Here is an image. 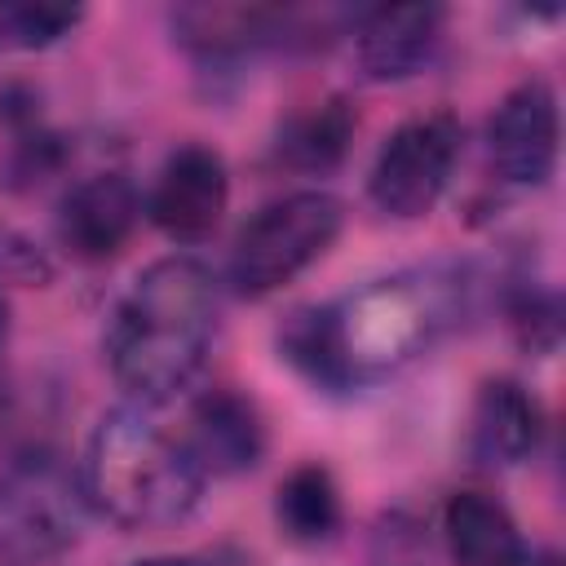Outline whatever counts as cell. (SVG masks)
Returning a JSON list of instances; mask_svg holds the SVG:
<instances>
[{
  "label": "cell",
  "mask_w": 566,
  "mask_h": 566,
  "mask_svg": "<svg viewBox=\"0 0 566 566\" xmlns=\"http://www.w3.org/2000/svg\"><path fill=\"white\" fill-rule=\"evenodd\" d=\"M513 332H517V340H522L526 349L548 354V349L557 345V336H562V305H557V296L526 287V292L513 301Z\"/></svg>",
  "instance_id": "ac0fdd59"
},
{
  "label": "cell",
  "mask_w": 566,
  "mask_h": 566,
  "mask_svg": "<svg viewBox=\"0 0 566 566\" xmlns=\"http://www.w3.org/2000/svg\"><path fill=\"white\" fill-rule=\"evenodd\" d=\"M195 464L208 473H248L265 455V424L261 411L234 389H208L190 407V438H181Z\"/></svg>",
  "instance_id": "8fae6325"
},
{
  "label": "cell",
  "mask_w": 566,
  "mask_h": 566,
  "mask_svg": "<svg viewBox=\"0 0 566 566\" xmlns=\"http://www.w3.org/2000/svg\"><path fill=\"white\" fill-rule=\"evenodd\" d=\"M447 9L438 4H394V9H367L354 22V57L363 80L371 84H398L411 80L442 40Z\"/></svg>",
  "instance_id": "9c48e42d"
},
{
  "label": "cell",
  "mask_w": 566,
  "mask_h": 566,
  "mask_svg": "<svg viewBox=\"0 0 566 566\" xmlns=\"http://www.w3.org/2000/svg\"><path fill=\"white\" fill-rule=\"evenodd\" d=\"M226 199H230V177H226L221 155L208 146H181L159 168V181L146 199V212L168 239L199 243L217 230Z\"/></svg>",
  "instance_id": "ba28073f"
},
{
  "label": "cell",
  "mask_w": 566,
  "mask_h": 566,
  "mask_svg": "<svg viewBox=\"0 0 566 566\" xmlns=\"http://www.w3.org/2000/svg\"><path fill=\"white\" fill-rule=\"evenodd\" d=\"M371 566H429L424 531L402 513L385 517L371 535Z\"/></svg>",
  "instance_id": "d6986e66"
},
{
  "label": "cell",
  "mask_w": 566,
  "mask_h": 566,
  "mask_svg": "<svg viewBox=\"0 0 566 566\" xmlns=\"http://www.w3.org/2000/svg\"><path fill=\"white\" fill-rule=\"evenodd\" d=\"M279 531L292 544H327L340 531V491L323 464L292 469L274 491Z\"/></svg>",
  "instance_id": "2e32d148"
},
{
  "label": "cell",
  "mask_w": 566,
  "mask_h": 566,
  "mask_svg": "<svg viewBox=\"0 0 566 566\" xmlns=\"http://www.w3.org/2000/svg\"><path fill=\"white\" fill-rule=\"evenodd\" d=\"M539 442V407L517 380H486L473 402L469 451L482 469H513Z\"/></svg>",
  "instance_id": "7c38bea8"
},
{
  "label": "cell",
  "mask_w": 566,
  "mask_h": 566,
  "mask_svg": "<svg viewBox=\"0 0 566 566\" xmlns=\"http://www.w3.org/2000/svg\"><path fill=\"white\" fill-rule=\"evenodd\" d=\"M517 566H562V557L553 548H535V553H522Z\"/></svg>",
  "instance_id": "ffe728a7"
},
{
  "label": "cell",
  "mask_w": 566,
  "mask_h": 566,
  "mask_svg": "<svg viewBox=\"0 0 566 566\" xmlns=\"http://www.w3.org/2000/svg\"><path fill=\"white\" fill-rule=\"evenodd\" d=\"M4 323H9V318H4V296H0V340H4Z\"/></svg>",
  "instance_id": "7402d4cb"
},
{
  "label": "cell",
  "mask_w": 566,
  "mask_h": 566,
  "mask_svg": "<svg viewBox=\"0 0 566 566\" xmlns=\"http://www.w3.org/2000/svg\"><path fill=\"white\" fill-rule=\"evenodd\" d=\"M455 159H460V124L451 115L438 111L407 119L385 137L367 177V195L385 217L416 221L442 199Z\"/></svg>",
  "instance_id": "5b68a950"
},
{
  "label": "cell",
  "mask_w": 566,
  "mask_h": 566,
  "mask_svg": "<svg viewBox=\"0 0 566 566\" xmlns=\"http://www.w3.org/2000/svg\"><path fill=\"white\" fill-rule=\"evenodd\" d=\"M349 142H354V111L345 97H327L279 128L274 155L296 172H332L345 159Z\"/></svg>",
  "instance_id": "9a60e30c"
},
{
  "label": "cell",
  "mask_w": 566,
  "mask_h": 566,
  "mask_svg": "<svg viewBox=\"0 0 566 566\" xmlns=\"http://www.w3.org/2000/svg\"><path fill=\"white\" fill-rule=\"evenodd\" d=\"M172 27L203 53H239L270 40H292V13L261 4H190L172 13Z\"/></svg>",
  "instance_id": "5bb4252c"
},
{
  "label": "cell",
  "mask_w": 566,
  "mask_h": 566,
  "mask_svg": "<svg viewBox=\"0 0 566 566\" xmlns=\"http://www.w3.org/2000/svg\"><path fill=\"white\" fill-rule=\"evenodd\" d=\"M469 283L455 265H420L376 279L332 305L292 310L279 354L323 389H349L420 358L464 310Z\"/></svg>",
  "instance_id": "6da1fadb"
},
{
  "label": "cell",
  "mask_w": 566,
  "mask_h": 566,
  "mask_svg": "<svg viewBox=\"0 0 566 566\" xmlns=\"http://www.w3.org/2000/svg\"><path fill=\"white\" fill-rule=\"evenodd\" d=\"M203 469L146 407L106 411L80 460V500L119 531H168L195 513Z\"/></svg>",
  "instance_id": "3957f363"
},
{
  "label": "cell",
  "mask_w": 566,
  "mask_h": 566,
  "mask_svg": "<svg viewBox=\"0 0 566 566\" xmlns=\"http://www.w3.org/2000/svg\"><path fill=\"white\" fill-rule=\"evenodd\" d=\"M491 168L513 186H544L557 168V97L544 80L517 84L486 124Z\"/></svg>",
  "instance_id": "52a82bcc"
},
{
  "label": "cell",
  "mask_w": 566,
  "mask_h": 566,
  "mask_svg": "<svg viewBox=\"0 0 566 566\" xmlns=\"http://www.w3.org/2000/svg\"><path fill=\"white\" fill-rule=\"evenodd\" d=\"M133 566H199V562H190V557H142Z\"/></svg>",
  "instance_id": "44dd1931"
},
{
  "label": "cell",
  "mask_w": 566,
  "mask_h": 566,
  "mask_svg": "<svg viewBox=\"0 0 566 566\" xmlns=\"http://www.w3.org/2000/svg\"><path fill=\"white\" fill-rule=\"evenodd\" d=\"M217 332V279L195 256L150 261L119 296L106 363L133 407L172 402L203 367Z\"/></svg>",
  "instance_id": "7a4b0ae2"
},
{
  "label": "cell",
  "mask_w": 566,
  "mask_h": 566,
  "mask_svg": "<svg viewBox=\"0 0 566 566\" xmlns=\"http://www.w3.org/2000/svg\"><path fill=\"white\" fill-rule=\"evenodd\" d=\"M137 217H142V199L133 181L119 172H93L66 190L57 208V239L71 256L106 261L128 243Z\"/></svg>",
  "instance_id": "30bf717a"
},
{
  "label": "cell",
  "mask_w": 566,
  "mask_h": 566,
  "mask_svg": "<svg viewBox=\"0 0 566 566\" xmlns=\"http://www.w3.org/2000/svg\"><path fill=\"white\" fill-rule=\"evenodd\" d=\"M442 535L455 566H517L526 553L509 509L482 491H455L447 500Z\"/></svg>",
  "instance_id": "4fadbf2b"
},
{
  "label": "cell",
  "mask_w": 566,
  "mask_h": 566,
  "mask_svg": "<svg viewBox=\"0 0 566 566\" xmlns=\"http://www.w3.org/2000/svg\"><path fill=\"white\" fill-rule=\"evenodd\" d=\"M345 208L327 190H296L265 203L234 239L230 283L239 296H270L314 265L340 234Z\"/></svg>",
  "instance_id": "277c9868"
},
{
  "label": "cell",
  "mask_w": 566,
  "mask_h": 566,
  "mask_svg": "<svg viewBox=\"0 0 566 566\" xmlns=\"http://www.w3.org/2000/svg\"><path fill=\"white\" fill-rule=\"evenodd\" d=\"M80 539V495L57 464H18L0 482V557L49 566Z\"/></svg>",
  "instance_id": "8992f818"
},
{
  "label": "cell",
  "mask_w": 566,
  "mask_h": 566,
  "mask_svg": "<svg viewBox=\"0 0 566 566\" xmlns=\"http://www.w3.org/2000/svg\"><path fill=\"white\" fill-rule=\"evenodd\" d=\"M84 18L80 4H4L0 9V35L18 49H49Z\"/></svg>",
  "instance_id": "e0dca14e"
}]
</instances>
